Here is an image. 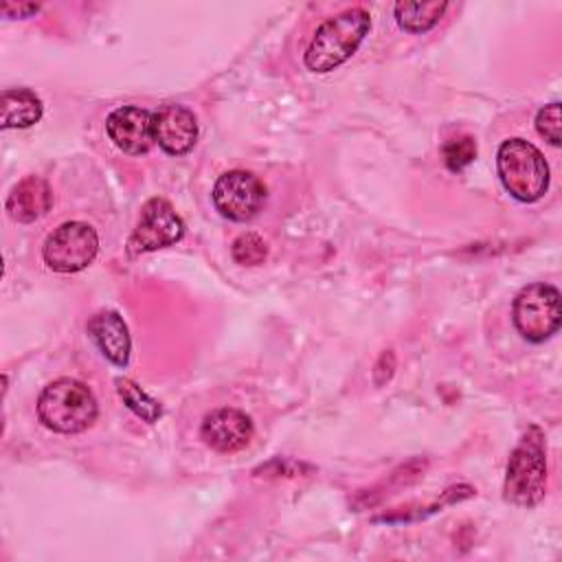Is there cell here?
I'll list each match as a JSON object with an SVG mask.
<instances>
[{"label": "cell", "instance_id": "cell-1", "mask_svg": "<svg viewBox=\"0 0 562 562\" xmlns=\"http://www.w3.org/2000/svg\"><path fill=\"white\" fill-rule=\"evenodd\" d=\"M369 29H371V15L362 7L347 9L325 20L316 29L303 55L305 68L312 72H329L338 68L358 50Z\"/></svg>", "mask_w": 562, "mask_h": 562}, {"label": "cell", "instance_id": "cell-2", "mask_svg": "<svg viewBox=\"0 0 562 562\" xmlns=\"http://www.w3.org/2000/svg\"><path fill=\"white\" fill-rule=\"evenodd\" d=\"M97 413L99 406L90 386L72 378H59L46 384L37 397V417L53 432H81L94 424Z\"/></svg>", "mask_w": 562, "mask_h": 562}, {"label": "cell", "instance_id": "cell-3", "mask_svg": "<svg viewBox=\"0 0 562 562\" xmlns=\"http://www.w3.org/2000/svg\"><path fill=\"white\" fill-rule=\"evenodd\" d=\"M505 498L520 507H533L547 492V446L544 432L529 426L514 448L505 472Z\"/></svg>", "mask_w": 562, "mask_h": 562}, {"label": "cell", "instance_id": "cell-4", "mask_svg": "<svg viewBox=\"0 0 562 562\" xmlns=\"http://www.w3.org/2000/svg\"><path fill=\"white\" fill-rule=\"evenodd\" d=\"M496 169L505 191L520 202H536L547 193L549 165L542 151L525 138H509L498 147Z\"/></svg>", "mask_w": 562, "mask_h": 562}, {"label": "cell", "instance_id": "cell-5", "mask_svg": "<svg viewBox=\"0 0 562 562\" xmlns=\"http://www.w3.org/2000/svg\"><path fill=\"white\" fill-rule=\"evenodd\" d=\"M514 325L529 342H544L562 323L560 292L551 283H531L522 288L512 307Z\"/></svg>", "mask_w": 562, "mask_h": 562}, {"label": "cell", "instance_id": "cell-6", "mask_svg": "<svg viewBox=\"0 0 562 562\" xmlns=\"http://www.w3.org/2000/svg\"><path fill=\"white\" fill-rule=\"evenodd\" d=\"M99 252V235L86 222H64L44 241V263L61 274L88 268Z\"/></svg>", "mask_w": 562, "mask_h": 562}, {"label": "cell", "instance_id": "cell-7", "mask_svg": "<svg viewBox=\"0 0 562 562\" xmlns=\"http://www.w3.org/2000/svg\"><path fill=\"white\" fill-rule=\"evenodd\" d=\"M184 235V222L173 206L162 198H151L143 204L136 228L127 241L132 255L151 252L180 241Z\"/></svg>", "mask_w": 562, "mask_h": 562}, {"label": "cell", "instance_id": "cell-8", "mask_svg": "<svg viewBox=\"0 0 562 562\" xmlns=\"http://www.w3.org/2000/svg\"><path fill=\"white\" fill-rule=\"evenodd\" d=\"M213 204L215 209L233 220L246 222L259 213L266 200L263 182L244 169H233L222 173L213 187Z\"/></svg>", "mask_w": 562, "mask_h": 562}, {"label": "cell", "instance_id": "cell-9", "mask_svg": "<svg viewBox=\"0 0 562 562\" xmlns=\"http://www.w3.org/2000/svg\"><path fill=\"white\" fill-rule=\"evenodd\" d=\"M110 140L130 156H140L154 145V114L138 105H121L105 121Z\"/></svg>", "mask_w": 562, "mask_h": 562}, {"label": "cell", "instance_id": "cell-10", "mask_svg": "<svg viewBox=\"0 0 562 562\" xmlns=\"http://www.w3.org/2000/svg\"><path fill=\"white\" fill-rule=\"evenodd\" d=\"M200 435L204 443L217 452H237L250 443L255 435V426L246 413L224 406V408L211 411L204 417L200 426Z\"/></svg>", "mask_w": 562, "mask_h": 562}, {"label": "cell", "instance_id": "cell-11", "mask_svg": "<svg viewBox=\"0 0 562 562\" xmlns=\"http://www.w3.org/2000/svg\"><path fill=\"white\" fill-rule=\"evenodd\" d=\"M154 136L167 154L182 156L191 151L198 140V119L184 105H162L154 114Z\"/></svg>", "mask_w": 562, "mask_h": 562}, {"label": "cell", "instance_id": "cell-12", "mask_svg": "<svg viewBox=\"0 0 562 562\" xmlns=\"http://www.w3.org/2000/svg\"><path fill=\"white\" fill-rule=\"evenodd\" d=\"M88 336L99 347V351L116 367H125L130 360V331L119 312L101 310L88 321Z\"/></svg>", "mask_w": 562, "mask_h": 562}, {"label": "cell", "instance_id": "cell-13", "mask_svg": "<svg viewBox=\"0 0 562 562\" xmlns=\"http://www.w3.org/2000/svg\"><path fill=\"white\" fill-rule=\"evenodd\" d=\"M7 213L20 224H29L46 215L53 206V189L40 176L22 178L7 198Z\"/></svg>", "mask_w": 562, "mask_h": 562}, {"label": "cell", "instance_id": "cell-14", "mask_svg": "<svg viewBox=\"0 0 562 562\" xmlns=\"http://www.w3.org/2000/svg\"><path fill=\"white\" fill-rule=\"evenodd\" d=\"M42 99L29 88H7L0 94V125L9 127H31L42 119Z\"/></svg>", "mask_w": 562, "mask_h": 562}, {"label": "cell", "instance_id": "cell-15", "mask_svg": "<svg viewBox=\"0 0 562 562\" xmlns=\"http://www.w3.org/2000/svg\"><path fill=\"white\" fill-rule=\"evenodd\" d=\"M448 2L430 0V2H397L395 20L400 29L408 33H426L430 31L446 13Z\"/></svg>", "mask_w": 562, "mask_h": 562}, {"label": "cell", "instance_id": "cell-16", "mask_svg": "<svg viewBox=\"0 0 562 562\" xmlns=\"http://www.w3.org/2000/svg\"><path fill=\"white\" fill-rule=\"evenodd\" d=\"M114 384L121 400L136 417H140L147 424L158 422V417L162 415V406L154 397H149L136 382H132L130 378H116Z\"/></svg>", "mask_w": 562, "mask_h": 562}, {"label": "cell", "instance_id": "cell-17", "mask_svg": "<svg viewBox=\"0 0 562 562\" xmlns=\"http://www.w3.org/2000/svg\"><path fill=\"white\" fill-rule=\"evenodd\" d=\"M441 156L450 171H461L476 158V140L470 134L448 138L441 147Z\"/></svg>", "mask_w": 562, "mask_h": 562}, {"label": "cell", "instance_id": "cell-18", "mask_svg": "<svg viewBox=\"0 0 562 562\" xmlns=\"http://www.w3.org/2000/svg\"><path fill=\"white\" fill-rule=\"evenodd\" d=\"M231 255L241 266H259L268 257V244L257 233H241L233 241Z\"/></svg>", "mask_w": 562, "mask_h": 562}, {"label": "cell", "instance_id": "cell-19", "mask_svg": "<svg viewBox=\"0 0 562 562\" xmlns=\"http://www.w3.org/2000/svg\"><path fill=\"white\" fill-rule=\"evenodd\" d=\"M536 130L538 134L549 140L551 145L562 143V108L558 101L544 105L536 114Z\"/></svg>", "mask_w": 562, "mask_h": 562}, {"label": "cell", "instance_id": "cell-20", "mask_svg": "<svg viewBox=\"0 0 562 562\" xmlns=\"http://www.w3.org/2000/svg\"><path fill=\"white\" fill-rule=\"evenodd\" d=\"M393 369H395V356H393L391 349H386V351L380 353V358H378V362H375V367H373V382H375L378 386H382L384 382L391 380Z\"/></svg>", "mask_w": 562, "mask_h": 562}, {"label": "cell", "instance_id": "cell-21", "mask_svg": "<svg viewBox=\"0 0 562 562\" xmlns=\"http://www.w3.org/2000/svg\"><path fill=\"white\" fill-rule=\"evenodd\" d=\"M37 9H40L37 4H15V2H4L0 7L2 15H7V18H26V15L35 13Z\"/></svg>", "mask_w": 562, "mask_h": 562}]
</instances>
